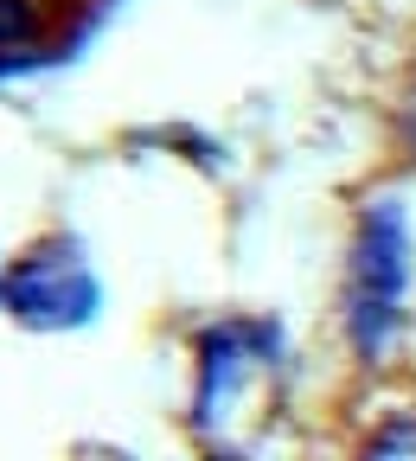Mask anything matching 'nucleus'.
<instances>
[{"label":"nucleus","instance_id":"f257e3e1","mask_svg":"<svg viewBox=\"0 0 416 461\" xmlns=\"http://www.w3.org/2000/svg\"><path fill=\"white\" fill-rule=\"evenodd\" d=\"M403 282H410L403 218H397V205H372L359 238H352V263H346V333L366 359H378L397 333Z\"/></svg>","mask_w":416,"mask_h":461},{"label":"nucleus","instance_id":"f03ea898","mask_svg":"<svg viewBox=\"0 0 416 461\" xmlns=\"http://www.w3.org/2000/svg\"><path fill=\"white\" fill-rule=\"evenodd\" d=\"M0 295H7V308L26 327H77L96 308V282H90V269H84L77 250L51 244V250L20 257L7 269V288H0Z\"/></svg>","mask_w":416,"mask_h":461},{"label":"nucleus","instance_id":"7ed1b4c3","mask_svg":"<svg viewBox=\"0 0 416 461\" xmlns=\"http://www.w3.org/2000/svg\"><path fill=\"white\" fill-rule=\"evenodd\" d=\"M39 32H45V20H39L32 0H0V58L32 51V45H39Z\"/></svg>","mask_w":416,"mask_h":461},{"label":"nucleus","instance_id":"20e7f679","mask_svg":"<svg viewBox=\"0 0 416 461\" xmlns=\"http://www.w3.org/2000/svg\"><path fill=\"white\" fill-rule=\"evenodd\" d=\"M359 461H416V417H397V423H384L366 448H359Z\"/></svg>","mask_w":416,"mask_h":461}]
</instances>
